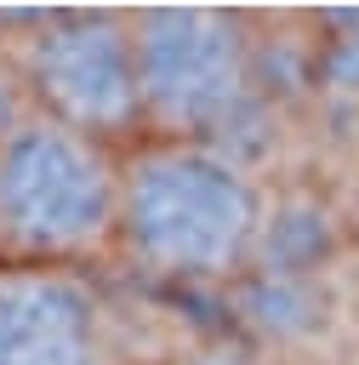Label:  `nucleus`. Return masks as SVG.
Here are the masks:
<instances>
[{
	"label": "nucleus",
	"instance_id": "1",
	"mask_svg": "<svg viewBox=\"0 0 359 365\" xmlns=\"http://www.w3.org/2000/svg\"><path fill=\"white\" fill-rule=\"evenodd\" d=\"M114 217L131 251L160 274H217L239 262L256 234L251 182L205 148H165L137 160L120 182Z\"/></svg>",
	"mask_w": 359,
	"mask_h": 365
},
{
	"label": "nucleus",
	"instance_id": "2",
	"mask_svg": "<svg viewBox=\"0 0 359 365\" xmlns=\"http://www.w3.org/2000/svg\"><path fill=\"white\" fill-rule=\"evenodd\" d=\"M120 182L97 143L63 120L11 125L0 143V228L28 251H85L108 234Z\"/></svg>",
	"mask_w": 359,
	"mask_h": 365
},
{
	"label": "nucleus",
	"instance_id": "3",
	"mask_svg": "<svg viewBox=\"0 0 359 365\" xmlns=\"http://www.w3.org/2000/svg\"><path fill=\"white\" fill-rule=\"evenodd\" d=\"M137 86L154 114L171 125L217 120L245 80L239 29L217 11H154L137 29Z\"/></svg>",
	"mask_w": 359,
	"mask_h": 365
},
{
	"label": "nucleus",
	"instance_id": "4",
	"mask_svg": "<svg viewBox=\"0 0 359 365\" xmlns=\"http://www.w3.org/2000/svg\"><path fill=\"white\" fill-rule=\"evenodd\" d=\"M34 86L74 131H120L142 108L137 46L108 17H80L34 46Z\"/></svg>",
	"mask_w": 359,
	"mask_h": 365
},
{
	"label": "nucleus",
	"instance_id": "5",
	"mask_svg": "<svg viewBox=\"0 0 359 365\" xmlns=\"http://www.w3.org/2000/svg\"><path fill=\"white\" fill-rule=\"evenodd\" d=\"M0 365H108L103 308L80 279H0Z\"/></svg>",
	"mask_w": 359,
	"mask_h": 365
}]
</instances>
